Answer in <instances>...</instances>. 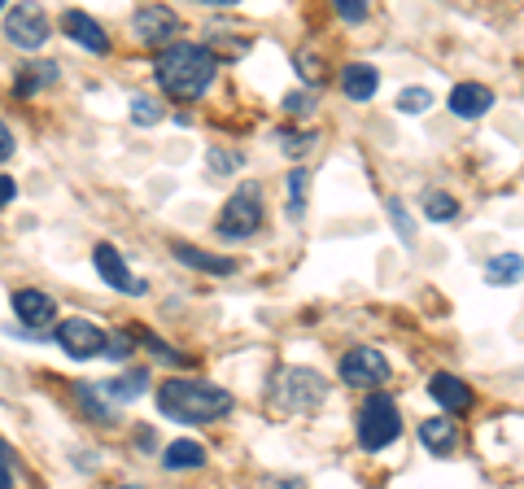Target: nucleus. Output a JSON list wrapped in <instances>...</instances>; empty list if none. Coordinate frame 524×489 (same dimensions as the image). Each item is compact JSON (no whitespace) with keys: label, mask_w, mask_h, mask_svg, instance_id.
<instances>
[{"label":"nucleus","mask_w":524,"mask_h":489,"mask_svg":"<svg viewBox=\"0 0 524 489\" xmlns=\"http://www.w3.org/2000/svg\"><path fill=\"white\" fill-rule=\"evenodd\" d=\"M62 31H66L75 44H83L88 53H97V57L110 53V35H105V27H101L97 18L83 14V9H66V14H62Z\"/></svg>","instance_id":"obj_12"},{"label":"nucleus","mask_w":524,"mask_h":489,"mask_svg":"<svg viewBox=\"0 0 524 489\" xmlns=\"http://www.w3.org/2000/svg\"><path fill=\"white\" fill-rule=\"evenodd\" d=\"M284 110H289L293 118H306L315 110V92H289V97H284Z\"/></svg>","instance_id":"obj_29"},{"label":"nucleus","mask_w":524,"mask_h":489,"mask_svg":"<svg viewBox=\"0 0 524 489\" xmlns=\"http://www.w3.org/2000/svg\"><path fill=\"white\" fill-rule=\"evenodd\" d=\"M14 315L27 328H44V324H53V319H57V302L49 293H40V289H18L14 293Z\"/></svg>","instance_id":"obj_13"},{"label":"nucleus","mask_w":524,"mask_h":489,"mask_svg":"<svg viewBox=\"0 0 524 489\" xmlns=\"http://www.w3.org/2000/svg\"><path fill=\"white\" fill-rule=\"evenodd\" d=\"M389 214H393V228L402 232V241H415V223H411L407 206H402V197H389Z\"/></svg>","instance_id":"obj_28"},{"label":"nucleus","mask_w":524,"mask_h":489,"mask_svg":"<svg viewBox=\"0 0 524 489\" xmlns=\"http://www.w3.org/2000/svg\"><path fill=\"white\" fill-rule=\"evenodd\" d=\"M402 433V420H398V407H393L389 393H367L363 411H359V446L363 450H385L393 446Z\"/></svg>","instance_id":"obj_5"},{"label":"nucleus","mask_w":524,"mask_h":489,"mask_svg":"<svg viewBox=\"0 0 524 489\" xmlns=\"http://www.w3.org/2000/svg\"><path fill=\"white\" fill-rule=\"evenodd\" d=\"M206 162H210V171H214V175H232L245 158H241V153H232V149H210V153H206Z\"/></svg>","instance_id":"obj_27"},{"label":"nucleus","mask_w":524,"mask_h":489,"mask_svg":"<svg viewBox=\"0 0 524 489\" xmlns=\"http://www.w3.org/2000/svg\"><path fill=\"white\" fill-rule=\"evenodd\" d=\"M14 197H18V184L9 180V175H0V210H5V206H9V201H14Z\"/></svg>","instance_id":"obj_35"},{"label":"nucleus","mask_w":524,"mask_h":489,"mask_svg":"<svg viewBox=\"0 0 524 489\" xmlns=\"http://www.w3.org/2000/svg\"><path fill=\"white\" fill-rule=\"evenodd\" d=\"M524 276V258L520 254H498L485 262V284L490 289H507V284H516Z\"/></svg>","instance_id":"obj_19"},{"label":"nucleus","mask_w":524,"mask_h":489,"mask_svg":"<svg viewBox=\"0 0 524 489\" xmlns=\"http://www.w3.org/2000/svg\"><path fill=\"white\" fill-rule=\"evenodd\" d=\"M341 380L350 389H376L389 380V363L380 350H367V345H359V350H350L341 359Z\"/></svg>","instance_id":"obj_7"},{"label":"nucleus","mask_w":524,"mask_h":489,"mask_svg":"<svg viewBox=\"0 0 524 489\" xmlns=\"http://www.w3.org/2000/svg\"><path fill=\"white\" fill-rule=\"evenodd\" d=\"M158 411L175 424H210L232 411V393L210 380H166L158 385Z\"/></svg>","instance_id":"obj_2"},{"label":"nucleus","mask_w":524,"mask_h":489,"mask_svg":"<svg viewBox=\"0 0 524 489\" xmlns=\"http://www.w3.org/2000/svg\"><path fill=\"white\" fill-rule=\"evenodd\" d=\"M337 14L345 22H363L367 18V5H363V0H337Z\"/></svg>","instance_id":"obj_30"},{"label":"nucleus","mask_w":524,"mask_h":489,"mask_svg":"<svg viewBox=\"0 0 524 489\" xmlns=\"http://www.w3.org/2000/svg\"><path fill=\"white\" fill-rule=\"evenodd\" d=\"M123 489H145V485H123Z\"/></svg>","instance_id":"obj_37"},{"label":"nucleus","mask_w":524,"mask_h":489,"mask_svg":"<svg viewBox=\"0 0 524 489\" xmlns=\"http://www.w3.org/2000/svg\"><path fill=\"white\" fill-rule=\"evenodd\" d=\"M9 468H14V450L0 441V489H14V476H9Z\"/></svg>","instance_id":"obj_31"},{"label":"nucleus","mask_w":524,"mask_h":489,"mask_svg":"<svg viewBox=\"0 0 524 489\" xmlns=\"http://www.w3.org/2000/svg\"><path fill=\"white\" fill-rule=\"evenodd\" d=\"M311 145H315V131H280V149L289 153V158H302Z\"/></svg>","instance_id":"obj_26"},{"label":"nucleus","mask_w":524,"mask_h":489,"mask_svg":"<svg viewBox=\"0 0 524 489\" xmlns=\"http://www.w3.org/2000/svg\"><path fill=\"white\" fill-rule=\"evenodd\" d=\"M424 219L428 223H455L459 219V201L450 193H437V188H428L424 193Z\"/></svg>","instance_id":"obj_22"},{"label":"nucleus","mask_w":524,"mask_h":489,"mask_svg":"<svg viewBox=\"0 0 524 489\" xmlns=\"http://www.w3.org/2000/svg\"><path fill=\"white\" fill-rule=\"evenodd\" d=\"M214 75H219V62L206 44H166L158 53V83L175 101H197Z\"/></svg>","instance_id":"obj_1"},{"label":"nucleus","mask_w":524,"mask_h":489,"mask_svg":"<svg viewBox=\"0 0 524 489\" xmlns=\"http://www.w3.org/2000/svg\"><path fill=\"white\" fill-rule=\"evenodd\" d=\"M171 254L180 258L184 267H193V271H206V276H232V271H236V262H232V258L206 254V249H193V245H184V241H175V245H171Z\"/></svg>","instance_id":"obj_15"},{"label":"nucleus","mask_w":524,"mask_h":489,"mask_svg":"<svg viewBox=\"0 0 524 489\" xmlns=\"http://www.w3.org/2000/svg\"><path fill=\"white\" fill-rule=\"evenodd\" d=\"M9 158H14V131L0 123V162H9Z\"/></svg>","instance_id":"obj_34"},{"label":"nucleus","mask_w":524,"mask_h":489,"mask_svg":"<svg viewBox=\"0 0 524 489\" xmlns=\"http://www.w3.org/2000/svg\"><path fill=\"white\" fill-rule=\"evenodd\" d=\"M131 31H136L145 44H171L175 31H180V18H175L166 5H140L136 18H131Z\"/></svg>","instance_id":"obj_9"},{"label":"nucleus","mask_w":524,"mask_h":489,"mask_svg":"<svg viewBox=\"0 0 524 489\" xmlns=\"http://www.w3.org/2000/svg\"><path fill=\"white\" fill-rule=\"evenodd\" d=\"M258 228H262V184L258 180H245L228 197L223 219L214 223V232H219L223 241H245V236H254Z\"/></svg>","instance_id":"obj_4"},{"label":"nucleus","mask_w":524,"mask_h":489,"mask_svg":"<svg viewBox=\"0 0 524 489\" xmlns=\"http://www.w3.org/2000/svg\"><path fill=\"white\" fill-rule=\"evenodd\" d=\"M306 193H311V171L306 166H297L289 175V219L302 223L306 219Z\"/></svg>","instance_id":"obj_23"},{"label":"nucleus","mask_w":524,"mask_h":489,"mask_svg":"<svg viewBox=\"0 0 524 489\" xmlns=\"http://www.w3.org/2000/svg\"><path fill=\"white\" fill-rule=\"evenodd\" d=\"M57 75H62V70H57V62H35V66H27L18 75V97H31L35 88H49V83H57Z\"/></svg>","instance_id":"obj_21"},{"label":"nucleus","mask_w":524,"mask_h":489,"mask_svg":"<svg viewBox=\"0 0 524 489\" xmlns=\"http://www.w3.org/2000/svg\"><path fill=\"white\" fill-rule=\"evenodd\" d=\"M5 35L18 44V49L35 53L44 40H49V14L40 5H14L5 14Z\"/></svg>","instance_id":"obj_6"},{"label":"nucleus","mask_w":524,"mask_h":489,"mask_svg":"<svg viewBox=\"0 0 524 489\" xmlns=\"http://www.w3.org/2000/svg\"><path fill=\"white\" fill-rule=\"evenodd\" d=\"M428 105H433V92L428 88H402L398 92V110L402 114H424Z\"/></svg>","instance_id":"obj_25"},{"label":"nucleus","mask_w":524,"mask_h":489,"mask_svg":"<svg viewBox=\"0 0 524 489\" xmlns=\"http://www.w3.org/2000/svg\"><path fill=\"white\" fill-rule=\"evenodd\" d=\"M324 398H328V380L315 367H280L276 380H271V402L284 415H306L324 407Z\"/></svg>","instance_id":"obj_3"},{"label":"nucleus","mask_w":524,"mask_h":489,"mask_svg":"<svg viewBox=\"0 0 524 489\" xmlns=\"http://www.w3.org/2000/svg\"><path fill=\"white\" fill-rule=\"evenodd\" d=\"M92 262H97V271H101V280L110 284V289H118V293H131V297H140L145 293V284H140L136 276L127 271V262H123V254H118L114 245H97L92 249Z\"/></svg>","instance_id":"obj_10"},{"label":"nucleus","mask_w":524,"mask_h":489,"mask_svg":"<svg viewBox=\"0 0 524 489\" xmlns=\"http://www.w3.org/2000/svg\"><path fill=\"white\" fill-rule=\"evenodd\" d=\"M258 489H306V481H297V476H262Z\"/></svg>","instance_id":"obj_32"},{"label":"nucleus","mask_w":524,"mask_h":489,"mask_svg":"<svg viewBox=\"0 0 524 489\" xmlns=\"http://www.w3.org/2000/svg\"><path fill=\"white\" fill-rule=\"evenodd\" d=\"M494 110V92L485 83H455L450 88V114L463 118V123H476Z\"/></svg>","instance_id":"obj_11"},{"label":"nucleus","mask_w":524,"mask_h":489,"mask_svg":"<svg viewBox=\"0 0 524 489\" xmlns=\"http://www.w3.org/2000/svg\"><path fill=\"white\" fill-rule=\"evenodd\" d=\"M105 354H110V359H127V354H131V341L123 337V332H118V337H105Z\"/></svg>","instance_id":"obj_33"},{"label":"nucleus","mask_w":524,"mask_h":489,"mask_svg":"<svg viewBox=\"0 0 524 489\" xmlns=\"http://www.w3.org/2000/svg\"><path fill=\"white\" fill-rule=\"evenodd\" d=\"M57 345L70 359H101L105 354V332L92 319H62L57 324Z\"/></svg>","instance_id":"obj_8"},{"label":"nucleus","mask_w":524,"mask_h":489,"mask_svg":"<svg viewBox=\"0 0 524 489\" xmlns=\"http://www.w3.org/2000/svg\"><path fill=\"white\" fill-rule=\"evenodd\" d=\"M297 66H302V70H306V79H311V83L319 79V62H315V57H311V53H302V57H297Z\"/></svg>","instance_id":"obj_36"},{"label":"nucleus","mask_w":524,"mask_h":489,"mask_svg":"<svg viewBox=\"0 0 524 489\" xmlns=\"http://www.w3.org/2000/svg\"><path fill=\"white\" fill-rule=\"evenodd\" d=\"M131 123H136V127L162 123V105L153 101V97H136V101H131Z\"/></svg>","instance_id":"obj_24"},{"label":"nucleus","mask_w":524,"mask_h":489,"mask_svg":"<svg viewBox=\"0 0 524 489\" xmlns=\"http://www.w3.org/2000/svg\"><path fill=\"white\" fill-rule=\"evenodd\" d=\"M145 389H149V376L145 372H127V376H118V380H105V385H97V393H105L110 402H136Z\"/></svg>","instance_id":"obj_20"},{"label":"nucleus","mask_w":524,"mask_h":489,"mask_svg":"<svg viewBox=\"0 0 524 489\" xmlns=\"http://www.w3.org/2000/svg\"><path fill=\"white\" fill-rule=\"evenodd\" d=\"M206 463V446L193 437H180V441H171V446L162 450V468L166 472H188V468H201Z\"/></svg>","instance_id":"obj_17"},{"label":"nucleus","mask_w":524,"mask_h":489,"mask_svg":"<svg viewBox=\"0 0 524 489\" xmlns=\"http://www.w3.org/2000/svg\"><path fill=\"white\" fill-rule=\"evenodd\" d=\"M420 441H424V450H433V455H450L455 450V441H459V433H455V424L450 420H424L420 424Z\"/></svg>","instance_id":"obj_18"},{"label":"nucleus","mask_w":524,"mask_h":489,"mask_svg":"<svg viewBox=\"0 0 524 489\" xmlns=\"http://www.w3.org/2000/svg\"><path fill=\"white\" fill-rule=\"evenodd\" d=\"M428 393H433V402H437V407H446L450 415H459V411L472 407V389L463 385L459 376H450V372H433V380H428Z\"/></svg>","instance_id":"obj_14"},{"label":"nucleus","mask_w":524,"mask_h":489,"mask_svg":"<svg viewBox=\"0 0 524 489\" xmlns=\"http://www.w3.org/2000/svg\"><path fill=\"white\" fill-rule=\"evenodd\" d=\"M376 88H380V75H376V66H363V62H350L341 70V92L350 101H372L376 97Z\"/></svg>","instance_id":"obj_16"}]
</instances>
